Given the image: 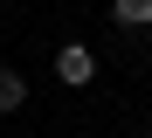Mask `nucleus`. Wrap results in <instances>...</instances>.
Listing matches in <instances>:
<instances>
[{
  "label": "nucleus",
  "instance_id": "nucleus-1",
  "mask_svg": "<svg viewBox=\"0 0 152 138\" xmlns=\"http://www.w3.org/2000/svg\"><path fill=\"white\" fill-rule=\"evenodd\" d=\"M56 76L69 83V90H83V83H97V55H90L83 42H62V48H56Z\"/></svg>",
  "mask_w": 152,
  "mask_h": 138
},
{
  "label": "nucleus",
  "instance_id": "nucleus-2",
  "mask_svg": "<svg viewBox=\"0 0 152 138\" xmlns=\"http://www.w3.org/2000/svg\"><path fill=\"white\" fill-rule=\"evenodd\" d=\"M28 104V76L21 69H0V110H21Z\"/></svg>",
  "mask_w": 152,
  "mask_h": 138
},
{
  "label": "nucleus",
  "instance_id": "nucleus-3",
  "mask_svg": "<svg viewBox=\"0 0 152 138\" xmlns=\"http://www.w3.org/2000/svg\"><path fill=\"white\" fill-rule=\"evenodd\" d=\"M118 28H152V0H111Z\"/></svg>",
  "mask_w": 152,
  "mask_h": 138
}]
</instances>
